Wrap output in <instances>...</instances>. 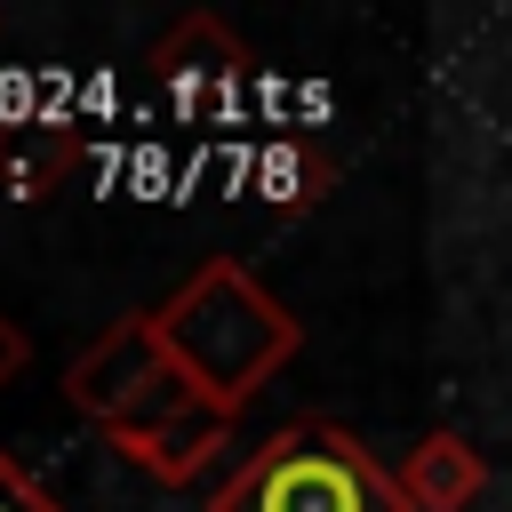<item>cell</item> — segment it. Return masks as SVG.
<instances>
[{
  "label": "cell",
  "mask_w": 512,
  "mask_h": 512,
  "mask_svg": "<svg viewBox=\"0 0 512 512\" xmlns=\"http://www.w3.org/2000/svg\"><path fill=\"white\" fill-rule=\"evenodd\" d=\"M152 328H160L168 360L184 368V384L208 392L216 408H240V400H248L256 384H272V376L296 360V344H304L296 312H288L248 264H232V256H208V264L152 312Z\"/></svg>",
  "instance_id": "obj_1"
},
{
  "label": "cell",
  "mask_w": 512,
  "mask_h": 512,
  "mask_svg": "<svg viewBox=\"0 0 512 512\" xmlns=\"http://www.w3.org/2000/svg\"><path fill=\"white\" fill-rule=\"evenodd\" d=\"M208 512H408L400 480L344 432V424H280L216 496Z\"/></svg>",
  "instance_id": "obj_2"
},
{
  "label": "cell",
  "mask_w": 512,
  "mask_h": 512,
  "mask_svg": "<svg viewBox=\"0 0 512 512\" xmlns=\"http://www.w3.org/2000/svg\"><path fill=\"white\" fill-rule=\"evenodd\" d=\"M184 384V368L168 360V344H160V328H152V312H128V320H112L72 368H64V400L80 408V416H96L104 432L112 424H128V416H144L160 392H176Z\"/></svg>",
  "instance_id": "obj_3"
},
{
  "label": "cell",
  "mask_w": 512,
  "mask_h": 512,
  "mask_svg": "<svg viewBox=\"0 0 512 512\" xmlns=\"http://www.w3.org/2000/svg\"><path fill=\"white\" fill-rule=\"evenodd\" d=\"M224 432H232V408H216L208 392H192V384H176V392H160L144 416H128V424H112L104 440L136 464V472H152V480H192L216 448H224Z\"/></svg>",
  "instance_id": "obj_4"
},
{
  "label": "cell",
  "mask_w": 512,
  "mask_h": 512,
  "mask_svg": "<svg viewBox=\"0 0 512 512\" xmlns=\"http://www.w3.org/2000/svg\"><path fill=\"white\" fill-rule=\"evenodd\" d=\"M152 80L176 88V96H192V104H216V96H232V88L248 80V48L200 8V16H184V24L160 32V48H152Z\"/></svg>",
  "instance_id": "obj_5"
},
{
  "label": "cell",
  "mask_w": 512,
  "mask_h": 512,
  "mask_svg": "<svg viewBox=\"0 0 512 512\" xmlns=\"http://www.w3.org/2000/svg\"><path fill=\"white\" fill-rule=\"evenodd\" d=\"M480 488H488V456L464 440V432H424L416 448H408V464H400V496H408V512H464V504H480Z\"/></svg>",
  "instance_id": "obj_6"
},
{
  "label": "cell",
  "mask_w": 512,
  "mask_h": 512,
  "mask_svg": "<svg viewBox=\"0 0 512 512\" xmlns=\"http://www.w3.org/2000/svg\"><path fill=\"white\" fill-rule=\"evenodd\" d=\"M328 184H336V168H328V152L304 144V136H288V144H272V152L256 160V192H264L272 208H312Z\"/></svg>",
  "instance_id": "obj_7"
},
{
  "label": "cell",
  "mask_w": 512,
  "mask_h": 512,
  "mask_svg": "<svg viewBox=\"0 0 512 512\" xmlns=\"http://www.w3.org/2000/svg\"><path fill=\"white\" fill-rule=\"evenodd\" d=\"M0 512H64V504H56V496H48L16 456H0Z\"/></svg>",
  "instance_id": "obj_8"
},
{
  "label": "cell",
  "mask_w": 512,
  "mask_h": 512,
  "mask_svg": "<svg viewBox=\"0 0 512 512\" xmlns=\"http://www.w3.org/2000/svg\"><path fill=\"white\" fill-rule=\"evenodd\" d=\"M24 352H32V344H24V328H16L8 312H0V384H8L16 368H24Z\"/></svg>",
  "instance_id": "obj_9"
}]
</instances>
